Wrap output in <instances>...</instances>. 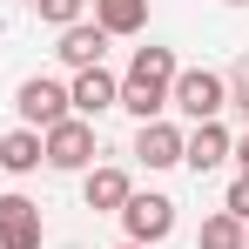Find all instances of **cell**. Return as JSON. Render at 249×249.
Instances as JSON below:
<instances>
[{
  "label": "cell",
  "mask_w": 249,
  "mask_h": 249,
  "mask_svg": "<svg viewBox=\"0 0 249 249\" xmlns=\"http://www.w3.org/2000/svg\"><path fill=\"white\" fill-rule=\"evenodd\" d=\"M47 155H41V128H7L0 135V168L7 175H34Z\"/></svg>",
  "instance_id": "cell-13"
},
{
  "label": "cell",
  "mask_w": 249,
  "mask_h": 249,
  "mask_svg": "<svg viewBox=\"0 0 249 249\" xmlns=\"http://www.w3.org/2000/svg\"><path fill=\"white\" fill-rule=\"evenodd\" d=\"M229 162H236V175H249V128L236 135V142H229Z\"/></svg>",
  "instance_id": "cell-17"
},
{
  "label": "cell",
  "mask_w": 249,
  "mask_h": 249,
  "mask_svg": "<svg viewBox=\"0 0 249 249\" xmlns=\"http://www.w3.org/2000/svg\"><path fill=\"white\" fill-rule=\"evenodd\" d=\"M243 249H249V229H243Z\"/></svg>",
  "instance_id": "cell-19"
},
{
  "label": "cell",
  "mask_w": 249,
  "mask_h": 249,
  "mask_svg": "<svg viewBox=\"0 0 249 249\" xmlns=\"http://www.w3.org/2000/svg\"><path fill=\"white\" fill-rule=\"evenodd\" d=\"M175 74H182V68H175V47H135V61H128V74H122V108L135 115V128L168 115Z\"/></svg>",
  "instance_id": "cell-1"
},
{
  "label": "cell",
  "mask_w": 249,
  "mask_h": 249,
  "mask_svg": "<svg viewBox=\"0 0 249 249\" xmlns=\"http://www.w3.org/2000/svg\"><path fill=\"white\" fill-rule=\"evenodd\" d=\"M128 196H135V182H128V168H115V162H94V168L81 175V202L101 209V215H122Z\"/></svg>",
  "instance_id": "cell-10"
},
{
  "label": "cell",
  "mask_w": 249,
  "mask_h": 249,
  "mask_svg": "<svg viewBox=\"0 0 249 249\" xmlns=\"http://www.w3.org/2000/svg\"><path fill=\"white\" fill-rule=\"evenodd\" d=\"M34 20L61 34V27H74V20H88V0H34Z\"/></svg>",
  "instance_id": "cell-15"
},
{
  "label": "cell",
  "mask_w": 249,
  "mask_h": 249,
  "mask_svg": "<svg viewBox=\"0 0 249 249\" xmlns=\"http://www.w3.org/2000/svg\"><path fill=\"white\" fill-rule=\"evenodd\" d=\"M122 249H142V243H122Z\"/></svg>",
  "instance_id": "cell-20"
},
{
  "label": "cell",
  "mask_w": 249,
  "mask_h": 249,
  "mask_svg": "<svg viewBox=\"0 0 249 249\" xmlns=\"http://www.w3.org/2000/svg\"><path fill=\"white\" fill-rule=\"evenodd\" d=\"M41 155H47V168H61V175H88L94 155H101V135H94V122L68 115V122H54L41 135Z\"/></svg>",
  "instance_id": "cell-3"
},
{
  "label": "cell",
  "mask_w": 249,
  "mask_h": 249,
  "mask_svg": "<svg viewBox=\"0 0 249 249\" xmlns=\"http://www.w3.org/2000/svg\"><path fill=\"white\" fill-rule=\"evenodd\" d=\"M243 229H249V222H236L229 209H215V215L202 222V236H196V243H202V249H243Z\"/></svg>",
  "instance_id": "cell-14"
},
{
  "label": "cell",
  "mask_w": 249,
  "mask_h": 249,
  "mask_svg": "<svg viewBox=\"0 0 249 249\" xmlns=\"http://www.w3.org/2000/svg\"><path fill=\"white\" fill-rule=\"evenodd\" d=\"M122 229H128V243L155 249V243H162V236H168V229H175V202H168L162 189H148V196L135 189V196H128V202H122Z\"/></svg>",
  "instance_id": "cell-5"
},
{
  "label": "cell",
  "mask_w": 249,
  "mask_h": 249,
  "mask_svg": "<svg viewBox=\"0 0 249 249\" xmlns=\"http://www.w3.org/2000/svg\"><path fill=\"white\" fill-rule=\"evenodd\" d=\"M168 108L182 115V122H222V108H229V74H215V68H182L175 88H168Z\"/></svg>",
  "instance_id": "cell-2"
},
{
  "label": "cell",
  "mask_w": 249,
  "mask_h": 249,
  "mask_svg": "<svg viewBox=\"0 0 249 249\" xmlns=\"http://www.w3.org/2000/svg\"><path fill=\"white\" fill-rule=\"evenodd\" d=\"M229 142H236V135L222 122H196L182 135V168H189V175H215V168L229 162Z\"/></svg>",
  "instance_id": "cell-8"
},
{
  "label": "cell",
  "mask_w": 249,
  "mask_h": 249,
  "mask_svg": "<svg viewBox=\"0 0 249 249\" xmlns=\"http://www.w3.org/2000/svg\"><path fill=\"white\" fill-rule=\"evenodd\" d=\"M14 115H20V128H54L68 122L74 108H68V81H54V74H27V81L14 88Z\"/></svg>",
  "instance_id": "cell-4"
},
{
  "label": "cell",
  "mask_w": 249,
  "mask_h": 249,
  "mask_svg": "<svg viewBox=\"0 0 249 249\" xmlns=\"http://www.w3.org/2000/svg\"><path fill=\"white\" fill-rule=\"evenodd\" d=\"M68 108L94 122V115H108V108H122V74H108V68H81L74 81H68Z\"/></svg>",
  "instance_id": "cell-6"
},
{
  "label": "cell",
  "mask_w": 249,
  "mask_h": 249,
  "mask_svg": "<svg viewBox=\"0 0 249 249\" xmlns=\"http://www.w3.org/2000/svg\"><path fill=\"white\" fill-rule=\"evenodd\" d=\"M94 27H101L108 41L142 34V27H148V0H94Z\"/></svg>",
  "instance_id": "cell-12"
},
{
  "label": "cell",
  "mask_w": 249,
  "mask_h": 249,
  "mask_svg": "<svg viewBox=\"0 0 249 249\" xmlns=\"http://www.w3.org/2000/svg\"><path fill=\"white\" fill-rule=\"evenodd\" d=\"M54 54H61V68H74V74H81V68H101L108 34H101L94 20H74V27H61V47H54Z\"/></svg>",
  "instance_id": "cell-11"
},
{
  "label": "cell",
  "mask_w": 249,
  "mask_h": 249,
  "mask_svg": "<svg viewBox=\"0 0 249 249\" xmlns=\"http://www.w3.org/2000/svg\"><path fill=\"white\" fill-rule=\"evenodd\" d=\"M222 209H229L236 222H249V175H236V182H229V196H222Z\"/></svg>",
  "instance_id": "cell-16"
},
{
  "label": "cell",
  "mask_w": 249,
  "mask_h": 249,
  "mask_svg": "<svg viewBox=\"0 0 249 249\" xmlns=\"http://www.w3.org/2000/svg\"><path fill=\"white\" fill-rule=\"evenodd\" d=\"M41 202H27V196H0V249H41Z\"/></svg>",
  "instance_id": "cell-9"
},
{
  "label": "cell",
  "mask_w": 249,
  "mask_h": 249,
  "mask_svg": "<svg viewBox=\"0 0 249 249\" xmlns=\"http://www.w3.org/2000/svg\"><path fill=\"white\" fill-rule=\"evenodd\" d=\"M182 135H189V128L168 122V115H162V122H142L135 142H128V155H135L142 168H175V162H182Z\"/></svg>",
  "instance_id": "cell-7"
},
{
  "label": "cell",
  "mask_w": 249,
  "mask_h": 249,
  "mask_svg": "<svg viewBox=\"0 0 249 249\" xmlns=\"http://www.w3.org/2000/svg\"><path fill=\"white\" fill-rule=\"evenodd\" d=\"M229 7H249V0H229Z\"/></svg>",
  "instance_id": "cell-18"
}]
</instances>
